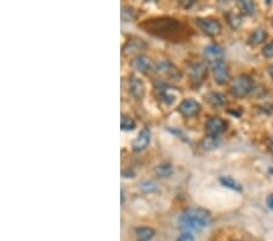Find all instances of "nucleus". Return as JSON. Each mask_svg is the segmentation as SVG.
Wrapping results in <instances>:
<instances>
[{"mask_svg":"<svg viewBox=\"0 0 273 241\" xmlns=\"http://www.w3.org/2000/svg\"><path fill=\"white\" fill-rule=\"evenodd\" d=\"M140 27L152 36L170 42L185 41L191 33L188 26L173 17H155L145 20Z\"/></svg>","mask_w":273,"mask_h":241,"instance_id":"nucleus-1","label":"nucleus"},{"mask_svg":"<svg viewBox=\"0 0 273 241\" xmlns=\"http://www.w3.org/2000/svg\"><path fill=\"white\" fill-rule=\"evenodd\" d=\"M212 215L204 208H187L178 218V228L185 232H199L209 227Z\"/></svg>","mask_w":273,"mask_h":241,"instance_id":"nucleus-2","label":"nucleus"},{"mask_svg":"<svg viewBox=\"0 0 273 241\" xmlns=\"http://www.w3.org/2000/svg\"><path fill=\"white\" fill-rule=\"evenodd\" d=\"M253 88H254V82H253L252 77L242 74V76L233 79L232 84H231V93L238 98H243V96L248 95L253 90Z\"/></svg>","mask_w":273,"mask_h":241,"instance_id":"nucleus-3","label":"nucleus"},{"mask_svg":"<svg viewBox=\"0 0 273 241\" xmlns=\"http://www.w3.org/2000/svg\"><path fill=\"white\" fill-rule=\"evenodd\" d=\"M208 76V67L203 62H195L188 67V77L193 87H200Z\"/></svg>","mask_w":273,"mask_h":241,"instance_id":"nucleus-4","label":"nucleus"},{"mask_svg":"<svg viewBox=\"0 0 273 241\" xmlns=\"http://www.w3.org/2000/svg\"><path fill=\"white\" fill-rule=\"evenodd\" d=\"M197 26L209 37H216L221 33V23L215 19H195Z\"/></svg>","mask_w":273,"mask_h":241,"instance_id":"nucleus-5","label":"nucleus"},{"mask_svg":"<svg viewBox=\"0 0 273 241\" xmlns=\"http://www.w3.org/2000/svg\"><path fill=\"white\" fill-rule=\"evenodd\" d=\"M226 128H227L226 121L222 120L221 117H217V116L210 117L209 120L207 121V123H205L207 134L210 136H215V138H217L220 134H222L223 131H226Z\"/></svg>","mask_w":273,"mask_h":241,"instance_id":"nucleus-6","label":"nucleus"},{"mask_svg":"<svg viewBox=\"0 0 273 241\" xmlns=\"http://www.w3.org/2000/svg\"><path fill=\"white\" fill-rule=\"evenodd\" d=\"M212 69H213V74H214L215 82L220 86L222 84H226L230 79V69H228V66L226 65V62L223 60L216 61L214 64H212Z\"/></svg>","mask_w":273,"mask_h":241,"instance_id":"nucleus-7","label":"nucleus"},{"mask_svg":"<svg viewBox=\"0 0 273 241\" xmlns=\"http://www.w3.org/2000/svg\"><path fill=\"white\" fill-rule=\"evenodd\" d=\"M200 109H202V106L195 99H185L178 105V112L183 117H193V116H197L200 112Z\"/></svg>","mask_w":273,"mask_h":241,"instance_id":"nucleus-8","label":"nucleus"},{"mask_svg":"<svg viewBox=\"0 0 273 241\" xmlns=\"http://www.w3.org/2000/svg\"><path fill=\"white\" fill-rule=\"evenodd\" d=\"M150 141H151V131L150 128L145 127V128L141 129L138 135L136 136L135 140L133 141V150L135 151V153H141V151H143L146 148H147Z\"/></svg>","mask_w":273,"mask_h":241,"instance_id":"nucleus-9","label":"nucleus"},{"mask_svg":"<svg viewBox=\"0 0 273 241\" xmlns=\"http://www.w3.org/2000/svg\"><path fill=\"white\" fill-rule=\"evenodd\" d=\"M131 67L135 71L141 72L143 74H150L153 71V64L148 58L143 55H137L131 61Z\"/></svg>","mask_w":273,"mask_h":241,"instance_id":"nucleus-10","label":"nucleus"},{"mask_svg":"<svg viewBox=\"0 0 273 241\" xmlns=\"http://www.w3.org/2000/svg\"><path fill=\"white\" fill-rule=\"evenodd\" d=\"M129 89H130L131 95L137 100H141L145 96V86L142 81L135 74H131L129 77Z\"/></svg>","mask_w":273,"mask_h":241,"instance_id":"nucleus-11","label":"nucleus"},{"mask_svg":"<svg viewBox=\"0 0 273 241\" xmlns=\"http://www.w3.org/2000/svg\"><path fill=\"white\" fill-rule=\"evenodd\" d=\"M156 71H157L158 73L163 74V76L171 79H178L181 77L180 71L169 61H160L159 64L157 65V69H156Z\"/></svg>","mask_w":273,"mask_h":241,"instance_id":"nucleus-12","label":"nucleus"},{"mask_svg":"<svg viewBox=\"0 0 273 241\" xmlns=\"http://www.w3.org/2000/svg\"><path fill=\"white\" fill-rule=\"evenodd\" d=\"M204 56L209 60L210 64H214L216 61L223 60L225 53H223V49L220 45H217V44H210V45L205 46Z\"/></svg>","mask_w":273,"mask_h":241,"instance_id":"nucleus-13","label":"nucleus"},{"mask_svg":"<svg viewBox=\"0 0 273 241\" xmlns=\"http://www.w3.org/2000/svg\"><path fill=\"white\" fill-rule=\"evenodd\" d=\"M146 48H147V44L141 39H130L124 44L121 53L124 55H130V54H137L138 51L145 50Z\"/></svg>","mask_w":273,"mask_h":241,"instance_id":"nucleus-14","label":"nucleus"},{"mask_svg":"<svg viewBox=\"0 0 273 241\" xmlns=\"http://www.w3.org/2000/svg\"><path fill=\"white\" fill-rule=\"evenodd\" d=\"M156 93H157V98L159 99V100L164 101L165 104H168V105H170V104H173L174 101L176 100L175 95L171 94V89L169 88L166 84H158V86L156 87Z\"/></svg>","mask_w":273,"mask_h":241,"instance_id":"nucleus-15","label":"nucleus"},{"mask_svg":"<svg viewBox=\"0 0 273 241\" xmlns=\"http://www.w3.org/2000/svg\"><path fill=\"white\" fill-rule=\"evenodd\" d=\"M135 234L136 238H137V241H150L156 235V232L152 228L140 227L136 228Z\"/></svg>","mask_w":273,"mask_h":241,"instance_id":"nucleus-16","label":"nucleus"},{"mask_svg":"<svg viewBox=\"0 0 273 241\" xmlns=\"http://www.w3.org/2000/svg\"><path fill=\"white\" fill-rule=\"evenodd\" d=\"M267 38V33L265 29H255L249 37V43L252 45H259V44H262Z\"/></svg>","mask_w":273,"mask_h":241,"instance_id":"nucleus-17","label":"nucleus"},{"mask_svg":"<svg viewBox=\"0 0 273 241\" xmlns=\"http://www.w3.org/2000/svg\"><path fill=\"white\" fill-rule=\"evenodd\" d=\"M237 6L242 11V14L247 16H252L255 14V4L252 0H239L237 2Z\"/></svg>","mask_w":273,"mask_h":241,"instance_id":"nucleus-18","label":"nucleus"},{"mask_svg":"<svg viewBox=\"0 0 273 241\" xmlns=\"http://www.w3.org/2000/svg\"><path fill=\"white\" fill-rule=\"evenodd\" d=\"M207 99H208V103H209L212 106H214V108H221V106L225 105L226 103V96L221 93H216V91L210 93Z\"/></svg>","mask_w":273,"mask_h":241,"instance_id":"nucleus-19","label":"nucleus"},{"mask_svg":"<svg viewBox=\"0 0 273 241\" xmlns=\"http://www.w3.org/2000/svg\"><path fill=\"white\" fill-rule=\"evenodd\" d=\"M220 183L222 184L223 186H226V188L231 189V190L242 191V185H240L237 180H234L231 177H220Z\"/></svg>","mask_w":273,"mask_h":241,"instance_id":"nucleus-20","label":"nucleus"},{"mask_svg":"<svg viewBox=\"0 0 273 241\" xmlns=\"http://www.w3.org/2000/svg\"><path fill=\"white\" fill-rule=\"evenodd\" d=\"M218 139L215 138V136H205L204 139L202 140V143H200V146H202L204 150L207 151H210V150H214V149H216L218 146Z\"/></svg>","mask_w":273,"mask_h":241,"instance_id":"nucleus-21","label":"nucleus"},{"mask_svg":"<svg viewBox=\"0 0 273 241\" xmlns=\"http://www.w3.org/2000/svg\"><path fill=\"white\" fill-rule=\"evenodd\" d=\"M156 175H159L162 178H168L173 175V166L169 165V163H163L156 167Z\"/></svg>","mask_w":273,"mask_h":241,"instance_id":"nucleus-22","label":"nucleus"},{"mask_svg":"<svg viewBox=\"0 0 273 241\" xmlns=\"http://www.w3.org/2000/svg\"><path fill=\"white\" fill-rule=\"evenodd\" d=\"M135 127H136L135 121H134L130 116L121 115L120 128L123 129V131H133V129H135Z\"/></svg>","mask_w":273,"mask_h":241,"instance_id":"nucleus-23","label":"nucleus"},{"mask_svg":"<svg viewBox=\"0 0 273 241\" xmlns=\"http://www.w3.org/2000/svg\"><path fill=\"white\" fill-rule=\"evenodd\" d=\"M140 189L143 193L151 194L158 191V185L153 180H145L140 184Z\"/></svg>","mask_w":273,"mask_h":241,"instance_id":"nucleus-24","label":"nucleus"},{"mask_svg":"<svg viewBox=\"0 0 273 241\" xmlns=\"http://www.w3.org/2000/svg\"><path fill=\"white\" fill-rule=\"evenodd\" d=\"M227 20L232 28H238L240 26V23H242V19L237 14H233V12H230L227 15Z\"/></svg>","mask_w":273,"mask_h":241,"instance_id":"nucleus-25","label":"nucleus"},{"mask_svg":"<svg viewBox=\"0 0 273 241\" xmlns=\"http://www.w3.org/2000/svg\"><path fill=\"white\" fill-rule=\"evenodd\" d=\"M135 19V15H134V11L131 7L128 6H123L121 7V20L124 22L131 21V20Z\"/></svg>","mask_w":273,"mask_h":241,"instance_id":"nucleus-26","label":"nucleus"},{"mask_svg":"<svg viewBox=\"0 0 273 241\" xmlns=\"http://www.w3.org/2000/svg\"><path fill=\"white\" fill-rule=\"evenodd\" d=\"M262 55L267 59L273 58V42L266 44V45L264 46V49H262Z\"/></svg>","mask_w":273,"mask_h":241,"instance_id":"nucleus-27","label":"nucleus"},{"mask_svg":"<svg viewBox=\"0 0 273 241\" xmlns=\"http://www.w3.org/2000/svg\"><path fill=\"white\" fill-rule=\"evenodd\" d=\"M176 241H195V238L190 232H185L176 239Z\"/></svg>","mask_w":273,"mask_h":241,"instance_id":"nucleus-28","label":"nucleus"},{"mask_svg":"<svg viewBox=\"0 0 273 241\" xmlns=\"http://www.w3.org/2000/svg\"><path fill=\"white\" fill-rule=\"evenodd\" d=\"M266 203H267V206H269L270 210H272V211H273V193H272V194H270V195L267 196Z\"/></svg>","mask_w":273,"mask_h":241,"instance_id":"nucleus-29","label":"nucleus"},{"mask_svg":"<svg viewBox=\"0 0 273 241\" xmlns=\"http://www.w3.org/2000/svg\"><path fill=\"white\" fill-rule=\"evenodd\" d=\"M121 175H123L124 178H133L134 175H135V173H134L133 171L125 170V171H123V173H121Z\"/></svg>","mask_w":273,"mask_h":241,"instance_id":"nucleus-30","label":"nucleus"},{"mask_svg":"<svg viewBox=\"0 0 273 241\" xmlns=\"http://www.w3.org/2000/svg\"><path fill=\"white\" fill-rule=\"evenodd\" d=\"M181 4H182L186 9H188V7H191L193 4H195V1H192V0H191V1H182Z\"/></svg>","mask_w":273,"mask_h":241,"instance_id":"nucleus-31","label":"nucleus"},{"mask_svg":"<svg viewBox=\"0 0 273 241\" xmlns=\"http://www.w3.org/2000/svg\"><path fill=\"white\" fill-rule=\"evenodd\" d=\"M269 74L271 76V78L273 79V65H271V66L269 67Z\"/></svg>","mask_w":273,"mask_h":241,"instance_id":"nucleus-32","label":"nucleus"},{"mask_svg":"<svg viewBox=\"0 0 273 241\" xmlns=\"http://www.w3.org/2000/svg\"><path fill=\"white\" fill-rule=\"evenodd\" d=\"M124 202V191L121 190V203Z\"/></svg>","mask_w":273,"mask_h":241,"instance_id":"nucleus-33","label":"nucleus"},{"mask_svg":"<svg viewBox=\"0 0 273 241\" xmlns=\"http://www.w3.org/2000/svg\"><path fill=\"white\" fill-rule=\"evenodd\" d=\"M270 150H271V153H273V143L270 144Z\"/></svg>","mask_w":273,"mask_h":241,"instance_id":"nucleus-34","label":"nucleus"},{"mask_svg":"<svg viewBox=\"0 0 273 241\" xmlns=\"http://www.w3.org/2000/svg\"><path fill=\"white\" fill-rule=\"evenodd\" d=\"M269 173H270V175H273V167L270 168V170H269Z\"/></svg>","mask_w":273,"mask_h":241,"instance_id":"nucleus-35","label":"nucleus"},{"mask_svg":"<svg viewBox=\"0 0 273 241\" xmlns=\"http://www.w3.org/2000/svg\"><path fill=\"white\" fill-rule=\"evenodd\" d=\"M233 241H240V240H233Z\"/></svg>","mask_w":273,"mask_h":241,"instance_id":"nucleus-36","label":"nucleus"}]
</instances>
